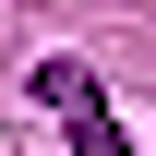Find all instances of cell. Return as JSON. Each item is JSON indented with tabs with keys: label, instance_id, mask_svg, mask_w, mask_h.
Listing matches in <instances>:
<instances>
[{
	"label": "cell",
	"instance_id": "obj_1",
	"mask_svg": "<svg viewBox=\"0 0 156 156\" xmlns=\"http://www.w3.org/2000/svg\"><path fill=\"white\" fill-rule=\"evenodd\" d=\"M36 108L72 132V156H132V144H120V120H108V84L84 72V60H36Z\"/></svg>",
	"mask_w": 156,
	"mask_h": 156
}]
</instances>
